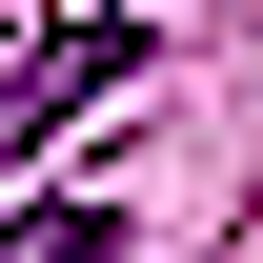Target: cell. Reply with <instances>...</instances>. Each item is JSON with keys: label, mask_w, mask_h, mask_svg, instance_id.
Here are the masks:
<instances>
[{"label": "cell", "mask_w": 263, "mask_h": 263, "mask_svg": "<svg viewBox=\"0 0 263 263\" xmlns=\"http://www.w3.org/2000/svg\"><path fill=\"white\" fill-rule=\"evenodd\" d=\"M101 81H142V21H101V0H81V21H41V61L0 81V162H21V142H61Z\"/></svg>", "instance_id": "cell-1"}, {"label": "cell", "mask_w": 263, "mask_h": 263, "mask_svg": "<svg viewBox=\"0 0 263 263\" xmlns=\"http://www.w3.org/2000/svg\"><path fill=\"white\" fill-rule=\"evenodd\" d=\"M21 263H122V202H41V223H21Z\"/></svg>", "instance_id": "cell-2"}]
</instances>
